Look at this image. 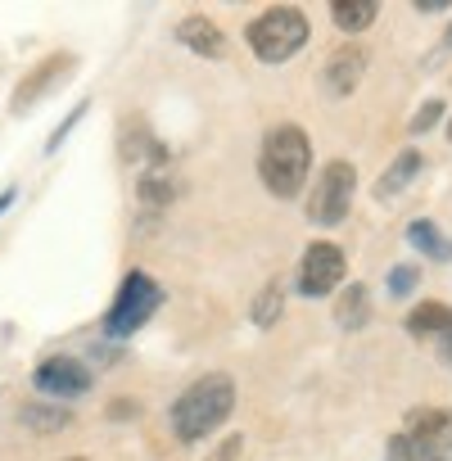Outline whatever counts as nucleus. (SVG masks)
<instances>
[{
  "mask_svg": "<svg viewBox=\"0 0 452 461\" xmlns=\"http://www.w3.org/2000/svg\"><path fill=\"white\" fill-rule=\"evenodd\" d=\"M245 41L263 64H285L308 46V19L294 5H272L245 28Z\"/></svg>",
  "mask_w": 452,
  "mask_h": 461,
  "instance_id": "nucleus-3",
  "label": "nucleus"
},
{
  "mask_svg": "<svg viewBox=\"0 0 452 461\" xmlns=\"http://www.w3.org/2000/svg\"><path fill=\"white\" fill-rule=\"evenodd\" d=\"M231 411H236V380L226 371H208L172 402V434L181 443H199L231 420Z\"/></svg>",
  "mask_w": 452,
  "mask_h": 461,
  "instance_id": "nucleus-1",
  "label": "nucleus"
},
{
  "mask_svg": "<svg viewBox=\"0 0 452 461\" xmlns=\"http://www.w3.org/2000/svg\"><path fill=\"white\" fill-rule=\"evenodd\" d=\"M447 46H452V28H447Z\"/></svg>",
  "mask_w": 452,
  "mask_h": 461,
  "instance_id": "nucleus-27",
  "label": "nucleus"
},
{
  "mask_svg": "<svg viewBox=\"0 0 452 461\" xmlns=\"http://www.w3.org/2000/svg\"><path fill=\"white\" fill-rule=\"evenodd\" d=\"M158 303H163V285H158L149 272H140V267L127 272V276H122V290H118L109 317H104V335H109V339H131V335L158 312Z\"/></svg>",
  "mask_w": 452,
  "mask_h": 461,
  "instance_id": "nucleus-4",
  "label": "nucleus"
},
{
  "mask_svg": "<svg viewBox=\"0 0 452 461\" xmlns=\"http://www.w3.org/2000/svg\"><path fill=\"white\" fill-rule=\"evenodd\" d=\"M407 335H416V339H438L443 344V353L452 357V308L447 303H416L411 312H407Z\"/></svg>",
  "mask_w": 452,
  "mask_h": 461,
  "instance_id": "nucleus-10",
  "label": "nucleus"
},
{
  "mask_svg": "<svg viewBox=\"0 0 452 461\" xmlns=\"http://www.w3.org/2000/svg\"><path fill=\"white\" fill-rule=\"evenodd\" d=\"M82 113H86V104H77V109H73V113H68V118H64V122H59V131H55V136H50V145H46V149H50V154H55V149H59V145H64V140H68V131H73V127H77V122H82Z\"/></svg>",
  "mask_w": 452,
  "mask_h": 461,
  "instance_id": "nucleus-21",
  "label": "nucleus"
},
{
  "mask_svg": "<svg viewBox=\"0 0 452 461\" xmlns=\"http://www.w3.org/2000/svg\"><path fill=\"white\" fill-rule=\"evenodd\" d=\"M362 73H366V50H362V46H339V50H330L326 64H321V86H326V95L344 100V95L357 91Z\"/></svg>",
  "mask_w": 452,
  "mask_h": 461,
  "instance_id": "nucleus-9",
  "label": "nucleus"
},
{
  "mask_svg": "<svg viewBox=\"0 0 452 461\" xmlns=\"http://www.w3.org/2000/svg\"><path fill=\"white\" fill-rule=\"evenodd\" d=\"M335 321L344 330H362L371 321V294H366V285H357V281L344 285V294L335 299Z\"/></svg>",
  "mask_w": 452,
  "mask_h": 461,
  "instance_id": "nucleus-14",
  "label": "nucleus"
},
{
  "mask_svg": "<svg viewBox=\"0 0 452 461\" xmlns=\"http://www.w3.org/2000/svg\"><path fill=\"white\" fill-rule=\"evenodd\" d=\"M172 194H176V185L167 181V172H163V167H145V172H140V185H136V199H140V208H149V212H163V208L172 203Z\"/></svg>",
  "mask_w": 452,
  "mask_h": 461,
  "instance_id": "nucleus-16",
  "label": "nucleus"
},
{
  "mask_svg": "<svg viewBox=\"0 0 452 461\" xmlns=\"http://www.w3.org/2000/svg\"><path fill=\"white\" fill-rule=\"evenodd\" d=\"M375 14H380L375 0H335L330 5V19L339 32H366L375 23Z\"/></svg>",
  "mask_w": 452,
  "mask_h": 461,
  "instance_id": "nucleus-15",
  "label": "nucleus"
},
{
  "mask_svg": "<svg viewBox=\"0 0 452 461\" xmlns=\"http://www.w3.org/2000/svg\"><path fill=\"white\" fill-rule=\"evenodd\" d=\"M64 461H86V456H64Z\"/></svg>",
  "mask_w": 452,
  "mask_h": 461,
  "instance_id": "nucleus-26",
  "label": "nucleus"
},
{
  "mask_svg": "<svg viewBox=\"0 0 452 461\" xmlns=\"http://www.w3.org/2000/svg\"><path fill=\"white\" fill-rule=\"evenodd\" d=\"M308 172H312V140H308V131L294 127V122L272 127L267 140H263V149H258V176H263V185L276 199H294V194H303Z\"/></svg>",
  "mask_w": 452,
  "mask_h": 461,
  "instance_id": "nucleus-2",
  "label": "nucleus"
},
{
  "mask_svg": "<svg viewBox=\"0 0 452 461\" xmlns=\"http://www.w3.org/2000/svg\"><path fill=\"white\" fill-rule=\"evenodd\" d=\"M14 194H19V190H14V185H10V190H0V212H5V208H10V203H14Z\"/></svg>",
  "mask_w": 452,
  "mask_h": 461,
  "instance_id": "nucleus-24",
  "label": "nucleus"
},
{
  "mask_svg": "<svg viewBox=\"0 0 452 461\" xmlns=\"http://www.w3.org/2000/svg\"><path fill=\"white\" fill-rule=\"evenodd\" d=\"M236 452H240V434H236V438H226V443H221V447L212 452V461H231Z\"/></svg>",
  "mask_w": 452,
  "mask_h": 461,
  "instance_id": "nucleus-22",
  "label": "nucleus"
},
{
  "mask_svg": "<svg viewBox=\"0 0 452 461\" xmlns=\"http://www.w3.org/2000/svg\"><path fill=\"white\" fill-rule=\"evenodd\" d=\"M91 384H95L91 366H86L82 357H68V353H55V357H46V362L32 371V389H37L41 398H59V402L82 398Z\"/></svg>",
  "mask_w": 452,
  "mask_h": 461,
  "instance_id": "nucleus-7",
  "label": "nucleus"
},
{
  "mask_svg": "<svg viewBox=\"0 0 452 461\" xmlns=\"http://www.w3.org/2000/svg\"><path fill=\"white\" fill-rule=\"evenodd\" d=\"M353 194H357V167L335 158V163H326L317 172V185L308 190V208L303 212L317 226H339L348 217V208H353Z\"/></svg>",
  "mask_w": 452,
  "mask_h": 461,
  "instance_id": "nucleus-5",
  "label": "nucleus"
},
{
  "mask_svg": "<svg viewBox=\"0 0 452 461\" xmlns=\"http://www.w3.org/2000/svg\"><path fill=\"white\" fill-rule=\"evenodd\" d=\"M416 10H420V14H443L447 5H443V0H420V5H416Z\"/></svg>",
  "mask_w": 452,
  "mask_h": 461,
  "instance_id": "nucleus-23",
  "label": "nucleus"
},
{
  "mask_svg": "<svg viewBox=\"0 0 452 461\" xmlns=\"http://www.w3.org/2000/svg\"><path fill=\"white\" fill-rule=\"evenodd\" d=\"M249 317H254V326H258V330H272V326L285 317V290H281V281H267V285L258 290V299H254Z\"/></svg>",
  "mask_w": 452,
  "mask_h": 461,
  "instance_id": "nucleus-17",
  "label": "nucleus"
},
{
  "mask_svg": "<svg viewBox=\"0 0 452 461\" xmlns=\"http://www.w3.org/2000/svg\"><path fill=\"white\" fill-rule=\"evenodd\" d=\"M344 276H348V258H344V249L335 240H312L303 249V258H299V294L326 299V294H335L344 285Z\"/></svg>",
  "mask_w": 452,
  "mask_h": 461,
  "instance_id": "nucleus-6",
  "label": "nucleus"
},
{
  "mask_svg": "<svg viewBox=\"0 0 452 461\" xmlns=\"http://www.w3.org/2000/svg\"><path fill=\"white\" fill-rule=\"evenodd\" d=\"M73 68H77V55H50V59H41L19 86H14V113H28L37 100H46L55 86H64L68 77H73Z\"/></svg>",
  "mask_w": 452,
  "mask_h": 461,
  "instance_id": "nucleus-8",
  "label": "nucleus"
},
{
  "mask_svg": "<svg viewBox=\"0 0 452 461\" xmlns=\"http://www.w3.org/2000/svg\"><path fill=\"white\" fill-rule=\"evenodd\" d=\"M420 167H425V154L411 145V149H402V154H393V163L380 172V181H375V203H389V199H398L416 176H420Z\"/></svg>",
  "mask_w": 452,
  "mask_h": 461,
  "instance_id": "nucleus-12",
  "label": "nucleus"
},
{
  "mask_svg": "<svg viewBox=\"0 0 452 461\" xmlns=\"http://www.w3.org/2000/svg\"><path fill=\"white\" fill-rule=\"evenodd\" d=\"M176 41H181L185 50H194L199 59H221V55H226V37H221L217 23L203 19V14H185V19L176 23Z\"/></svg>",
  "mask_w": 452,
  "mask_h": 461,
  "instance_id": "nucleus-11",
  "label": "nucleus"
},
{
  "mask_svg": "<svg viewBox=\"0 0 452 461\" xmlns=\"http://www.w3.org/2000/svg\"><path fill=\"white\" fill-rule=\"evenodd\" d=\"M407 240H411L416 254H425L429 263H452V240L443 236L429 217H416V221L407 226Z\"/></svg>",
  "mask_w": 452,
  "mask_h": 461,
  "instance_id": "nucleus-13",
  "label": "nucleus"
},
{
  "mask_svg": "<svg viewBox=\"0 0 452 461\" xmlns=\"http://www.w3.org/2000/svg\"><path fill=\"white\" fill-rule=\"evenodd\" d=\"M447 145H452V118H447Z\"/></svg>",
  "mask_w": 452,
  "mask_h": 461,
  "instance_id": "nucleus-25",
  "label": "nucleus"
},
{
  "mask_svg": "<svg viewBox=\"0 0 452 461\" xmlns=\"http://www.w3.org/2000/svg\"><path fill=\"white\" fill-rule=\"evenodd\" d=\"M416 281H420V272H416L411 263H398V267L389 272V294H393V299H407V294L416 290Z\"/></svg>",
  "mask_w": 452,
  "mask_h": 461,
  "instance_id": "nucleus-19",
  "label": "nucleus"
},
{
  "mask_svg": "<svg viewBox=\"0 0 452 461\" xmlns=\"http://www.w3.org/2000/svg\"><path fill=\"white\" fill-rule=\"evenodd\" d=\"M438 118H443V100H425L420 113H411V136H425Z\"/></svg>",
  "mask_w": 452,
  "mask_h": 461,
  "instance_id": "nucleus-20",
  "label": "nucleus"
},
{
  "mask_svg": "<svg viewBox=\"0 0 452 461\" xmlns=\"http://www.w3.org/2000/svg\"><path fill=\"white\" fill-rule=\"evenodd\" d=\"M19 420H23V425H32V429H41V434H50V429H64V425H68V411H64V407L28 402V407H19Z\"/></svg>",
  "mask_w": 452,
  "mask_h": 461,
  "instance_id": "nucleus-18",
  "label": "nucleus"
}]
</instances>
